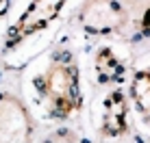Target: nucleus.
Returning a JSON list of instances; mask_svg holds the SVG:
<instances>
[{
  "instance_id": "f257e3e1",
  "label": "nucleus",
  "mask_w": 150,
  "mask_h": 143,
  "mask_svg": "<svg viewBox=\"0 0 150 143\" xmlns=\"http://www.w3.org/2000/svg\"><path fill=\"white\" fill-rule=\"evenodd\" d=\"M37 85L41 95L46 98V104L52 117L65 119V117L74 115L76 111H81V74L72 59L54 54L48 69L37 80Z\"/></svg>"
},
{
  "instance_id": "f03ea898",
  "label": "nucleus",
  "mask_w": 150,
  "mask_h": 143,
  "mask_svg": "<svg viewBox=\"0 0 150 143\" xmlns=\"http://www.w3.org/2000/svg\"><path fill=\"white\" fill-rule=\"evenodd\" d=\"M65 2L68 0H33L22 15L18 18V22L7 30V39H4V48L13 50L20 43H24L28 37L41 33L44 28H48L61 15Z\"/></svg>"
},
{
  "instance_id": "7ed1b4c3",
  "label": "nucleus",
  "mask_w": 150,
  "mask_h": 143,
  "mask_svg": "<svg viewBox=\"0 0 150 143\" xmlns=\"http://www.w3.org/2000/svg\"><path fill=\"white\" fill-rule=\"evenodd\" d=\"M76 20L89 35H111L126 26L128 13L117 0H85L76 13Z\"/></svg>"
},
{
  "instance_id": "20e7f679",
  "label": "nucleus",
  "mask_w": 150,
  "mask_h": 143,
  "mask_svg": "<svg viewBox=\"0 0 150 143\" xmlns=\"http://www.w3.org/2000/svg\"><path fill=\"white\" fill-rule=\"evenodd\" d=\"M35 121L22 98L0 93V143H30Z\"/></svg>"
},
{
  "instance_id": "39448f33",
  "label": "nucleus",
  "mask_w": 150,
  "mask_h": 143,
  "mask_svg": "<svg viewBox=\"0 0 150 143\" xmlns=\"http://www.w3.org/2000/svg\"><path fill=\"white\" fill-rule=\"evenodd\" d=\"M128 132V102L120 89L107 93L102 102V119H100V135L107 139H115Z\"/></svg>"
},
{
  "instance_id": "423d86ee",
  "label": "nucleus",
  "mask_w": 150,
  "mask_h": 143,
  "mask_svg": "<svg viewBox=\"0 0 150 143\" xmlns=\"http://www.w3.org/2000/svg\"><path fill=\"white\" fill-rule=\"evenodd\" d=\"M131 100L137 113L150 126V69H139L131 80Z\"/></svg>"
},
{
  "instance_id": "0eeeda50",
  "label": "nucleus",
  "mask_w": 150,
  "mask_h": 143,
  "mask_svg": "<svg viewBox=\"0 0 150 143\" xmlns=\"http://www.w3.org/2000/svg\"><path fill=\"white\" fill-rule=\"evenodd\" d=\"M94 65H96V74H98L100 83H113V80H117L124 74V65L115 57V52L109 50V48L98 50Z\"/></svg>"
},
{
  "instance_id": "6e6552de",
  "label": "nucleus",
  "mask_w": 150,
  "mask_h": 143,
  "mask_svg": "<svg viewBox=\"0 0 150 143\" xmlns=\"http://www.w3.org/2000/svg\"><path fill=\"white\" fill-rule=\"evenodd\" d=\"M41 143H76V137L70 130H57L52 135H48Z\"/></svg>"
},
{
  "instance_id": "1a4fd4ad",
  "label": "nucleus",
  "mask_w": 150,
  "mask_h": 143,
  "mask_svg": "<svg viewBox=\"0 0 150 143\" xmlns=\"http://www.w3.org/2000/svg\"><path fill=\"white\" fill-rule=\"evenodd\" d=\"M124 2H126V7L133 9V11H139V9L150 7V0H124Z\"/></svg>"
},
{
  "instance_id": "9d476101",
  "label": "nucleus",
  "mask_w": 150,
  "mask_h": 143,
  "mask_svg": "<svg viewBox=\"0 0 150 143\" xmlns=\"http://www.w3.org/2000/svg\"><path fill=\"white\" fill-rule=\"evenodd\" d=\"M2 2H4V0H0V4H2Z\"/></svg>"
}]
</instances>
